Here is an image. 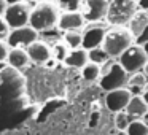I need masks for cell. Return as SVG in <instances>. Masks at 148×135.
Wrapping results in <instances>:
<instances>
[{
  "label": "cell",
  "instance_id": "cell-30",
  "mask_svg": "<svg viewBox=\"0 0 148 135\" xmlns=\"http://www.w3.org/2000/svg\"><path fill=\"white\" fill-rule=\"evenodd\" d=\"M142 99H143L145 103L148 105V83L145 84V89H143V94H142Z\"/></svg>",
  "mask_w": 148,
  "mask_h": 135
},
{
  "label": "cell",
  "instance_id": "cell-6",
  "mask_svg": "<svg viewBox=\"0 0 148 135\" xmlns=\"http://www.w3.org/2000/svg\"><path fill=\"white\" fill-rule=\"evenodd\" d=\"M40 33L37 32L35 29L27 24V26L18 27V29H10V33L5 38L8 48H23L26 49L27 46H30L32 43H35L38 40Z\"/></svg>",
  "mask_w": 148,
  "mask_h": 135
},
{
  "label": "cell",
  "instance_id": "cell-10",
  "mask_svg": "<svg viewBox=\"0 0 148 135\" xmlns=\"http://www.w3.org/2000/svg\"><path fill=\"white\" fill-rule=\"evenodd\" d=\"M131 92H129L127 87H121V89H115L107 92L105 97V105L107 108L110 110L112 113H119L124 111L126 106H127L129 100H131Z\"/></svg>",
  "mask_w": 148,
  "mask_h": 135
},
{
  "label": "cell",
  "instance_id": "cell-5",
  "mask_svg": "<svg viewBox=\"0 0 148 135\" xmlns=\"http://www.w3.org/2000/svg\"><path fill=\"white\" fill-rule=\"evenodd\" d=\"M148 57L145 54L143 48L140 45H135L132 43L124 52L118 57V62L129 75L131 73H135V72H142L143 70V65L147 64Z\"/></svg>",
  "mask_w": 148,
  "mask_h": 135
},
{
  "label": "cell",
  "instance_id": "cell-7",
  "mask_svg": "<svg viewBox=\"0 0 148 135\" xmlns=\"http://www.w3.org/2000/svg\"><path fill=\"white\" fill-rule=\"evenodd\" d=\"M108 2L110 0H81L80 5V13L83 16L84 22H99L105 19L107 10H108Z\"/></svg>",
  "mask_w": 148,
  "mask_h": 135
},
{
  "label": "cell",
  "instance_id": "cell-1",
  "mask_svg": "<svg viewBox=\"0 0 148 135\" xmlns=\"http://www.w3.org/2000/svg\"><path fill=\"white\" fill-rule=\"evenodd\" d=\"M127 80H129V73L119 65V62H115L113 59H110L103 65H100L99 86L105 92L127 87Z\"/></svg>",
  "mask_w": 148,
  "mask_h": 135
},
{
  "label": "cell",
  "instance_id": "cell-28",
  "mask_svg": "<svg viewBox=\"0 0 148 135\" xmlns=\"http://www.w3.org/2000/svg\"><path fill=\"white\" fill-rule=\"evenodd\" d=\"M137 7H138V10L148 11V0H137Z\"/></svg>",
  "mask_w": 148,
  "mask_h": 135
},
{
  "label": "cell",
  "instance_id": "cell-3",
  "mask_svg": "<svg viewBox=\"0 0 148 135\" xmlns=\"http://www.w3.org/2000/svg\"><path fill=\"white\" fill-rule=\"evenodd\" d=\"M132 43H134V37L126 27H113L108 32H105L102 49L108 54L110 59H118Z\"/></svg>",
  "mask_w": 148,
  "mask_h": 135
},
{
  "label": "cell",
  "instance_id": "cell-9",
  "mask_svg": "<svg viewBox=\"0 0 148 135\" xmlns=\"http://www.w3.org/2000/svg\"><path fill=\"white\" fill-rule=\"evenodd\" d=\"M81 48H84L86 51L94 48H99L102 46L103 38H105V26L99 22H92V24H88L84 27V30L81 32Z\"/></svg>",
  "mask_w": 148,
  "mask_h": 135
},
{
  "label": "cell",
  "instance_id": "cell-21",
  "mask_svg": "<svg viewBox=\"0 0 148 135\" xmlns=\"http://www.w3.org/2000/svg\"><path fill=\"white\" fill-rule=\"evenodd\" d=\"M69 51H70V49L67 48V45H65L64 42H58V43H54L53 48H51V59H54V61H58V62H64V59L67 57Z\"/></svg>",
  "mask_w": 148,
  "mask_h": 135
},
{
  "label": "cell",
  "instance_id": "cell-13",
  "mask_svg": "<svg viewBox=\"0 0 148 135\" xmlns=\"http://www.w3.org/2000/svg\"><path fill=\"white\" fill-rule=\"evenodd\" d=\"M147 26H148V11L137 10L135 14L131 18V21L127 22V27H126V29L131 32V35L134 37V38H137V37L143 32V29Z\"/></svg>",
  "mask_w": 148,
  "mask_h": 135
},
{
  "label": "cell",
  "instance_id": "cell-22",
  "mask_svg": "<svg viewBox=\"0 0 148 135\" xmlns=\"http://www.w3.org/2000/svg\"><path fill=\"white\" fill-rule=\"evenodd\" d=\"M147 83H148V80L143 75V72H135V73L129 75L127 87H140V89H145V84Z\"/></svg>",
  "mask_w": 148,
  "mask_h": 135
},
{
  "label": "cell",
  "instance_id": "cell-18",
  "mask_svg": "<svg viewBox=\"0 0 148 135\" xmlns=\"http://www.w3.org/2000/svg\"><path fill=\"white\" fill-rule=\"evenodd\" d=\"M81 32L80 30H69V32H64V43L67 45L69 49H77L81 48Z\"/></svg>",
  "mask_w": 148,
  "mask_h": 135
},
{
  "label": "cell",
  "instance_id": "cell-36",
  "mask_svg": "<svg viewBox=\"0 0 148 135\" xmlns=\"http://www.w3.org/2000/svg\"><path fill=\"white\" fill-rule=\"evenodd\" d=\"M116 135H127V132H126V130H118V134H116Z\"/></svg>",
  "mask_w": 148,
  "mask_h": 135
},
{
  "label": "cell",
  "instance_id": "cell-11",
  "mask_svg": "<svg viewBox=\"0 0 148 135\" xmlns=\"http://www.w3.org/2000/svg\"><path fill=\"white\" fill-rule=\"evenodd\" d=\"M26 52L29 56V61L34 64H46V62L51 61V48L45 42H40V40L27 46Z\"/></svg>",
  "mask_w": 148,
  "mask_h": 135
},
{
  "label": "cell",
  "instance_id": "cell-17",
  "mask_svg": "<svg viewBox=\"0 0 148 135\" xmlns=\"http://www.w3.org/2000/svg\"><path fill=\"white\" fill-rule=\"evenodd\" d=\"M81 76H83L84 81H89V83H94V81H99L100 76V65L92 64V62H88L83 68H81Z\"/></svg>",
  "mask_w": 148,
  "mask_h": 135
},
{
  "label": "cell",
  "instance_id": "cell-23",
  "mask_svg": "<svg viewBox=\"0 0 148 135\" xmlns=\"http://www.w3.org/2000/svg\"><path fill=\"white\" fill-rule=\"evenodd\" d=\"M56 7L58 10H61L62 13L65 11H78L81 5V0H56Z\"/></svg>",
  "mask_w": 148,
  "mask_h": 135
},
{
  "label": "cell",
  "instance_id": "cell-8",
  "mask_svg": "<svg viewBox=\"0 0 148 135\" xmlns=\"http://www.w3.org/2000/svg\"><path fill=\"white\" fill-rule=\"evenodd\" d=\"M29 16H30V8L26 2L14 5H8L3 13V19L7 21L10 29H18L29 24Z\"/></svg>",
  "mask_w": 148,
  "mask_h": 135
},
{
  "label": "cell",
  "instance_id": "cell-29",
  "mask_svg": "<svg viewBox=\"0 0 148 135\" xmlns=\"http://www.w3.org/2000/svg\"><path fill=\"white\" fill-rule=\"evenodd\" d=\"M7 2L5 0H0V16H3V13H5V10H7Z\"/></svg>",
  "mask_w": 148,
  "mask_h": 135
},
{
  "label": "cell",
  "instance_id": "cell-12",
  "mask_svg": "<svg viewBox=\"0 0 148 135\" xmlns=\"http://www.w3.org/2000/svg\"><path fill=\"white\" fill-rule=\"evenodd\" d=\"M84 26V19L81 16L80 11H65V13L59 14L58 19V27L62 32H69V30H80Z\"/></svg>",
  "mask_w": 148,
  "mask_h": 135
},
{
  "label": "cell",
  "instance_id": "cell-16",
  "mask_svg": "<svg viewBox=\"0 0 148 135\" xmlns=\"http://www.w3.org/2000/svg\"><path fill=\"white\" fill-rule=\"evenodd\" d=\"M7 62L8 65L14 68H24L29 65V56H27L26 49L23 48H10L8 51V56H7Z\"/></svg>",
  "mask_w": 148,
  "mask_h": 135
},
{
  "label": "cell",
  "instance_id": "cell-19",
  "mask_svg": "<svg viewBox=\"0 0 148 135\" xmlns=\"http://www.w3.org/2000/svg\"><path fill=\"white\" fill-rule=\"evenodd\" d=\"M126 132L127 135H148V125L142 119H132Z\"/></svg>",
  "mask_w": 148,
  "mask_h": 135
},
{
  "label": "cell",
  "instance_id": "cell-4",
  "mask_svg": "<svg viewBox=\"0 0 148 135\" xmlns=\"http://www.w3.org/2000/svg\"><path fill=\"white\" fill-rule=\"evenodd\" d=\"M137 10V0H110L105 21L108 26L115 27L127 26V22Z\"/></svg>",
  "mask_w": 148,
  "mask_h": 135
},
{
  "label": "cell",
  "instance_id": "cell-26",
  "mask_svg": "<svg viewBox=\"0 0 148 135\" xmlns=\"http://www.w3.org/2000/svg\"><path fill=\"white\" fill-rule=\"evenodd\" d=\"M8 51H10V48H8L7 42H5V40H0V62L7 61Z\"/></svg>",
  "mask_w": 148,
  "mask_h": 135
},
{
  "label": "cell",
  "instance_id": "cell-15",
  "mask_svg": "<svg viewBox=\"0 0 148 135\" xmlns=\"http://www.w3.org/2000/svg\"><path fill=\"white\" fill-rule=\"evenodd\" d=\"M124 111L131 116V119H142L143 115L148 111V105L142 99V95H132Z\"/></svg>",
  "mask_w": 148,
  "mask_h": 135
},
{
  "label": "cell",
  "instance_id": "cell-35",
  "mask_svg": "<svg viewBox=\"0 0 148 135\" xmlns=\"http://www.w3.org/2000/svg\"><path fill=\"white\" fill-rule=\"evenodd\" d=\"M142 121H143L145 124L148 125V111H147V113H145V115H143V118H142Z\"/></svg>",
  "mask_w": 148,
  "mask_h": 135
},
{
  "label": "cell",
  "instance_id": "cell-32",
  "mask_svg": "<svg viewBox=\"0 0 148 135\" xmlns=\"http://www.w3.org/2000/svg\"><path fill=\"white\" fill-rule=\"evenodd\" d=\"M142 72H143V75L147 76V80H148V61H147V64L143 65V70H142Z\"/></svg>",
  "mask_w": 148,
  "mask_h": 135
},
{
  "label": "cell",
  "instance_id": "cell-34",
  "mask_svg": "<svg viewBox=\"0 0 148 135\" xmlns=\"http://www.w3.org/2000/svg\"><path fill=\"white\" fill-rule=\"evenodd\" d=\"M142 48H143V51H145V54H147V57H148V42L145 43V45H142Z\"/></svg>",
  "mask_w": 148,
  "mask_h": 135
},
{
  "label": "cell",
  "instance_id": "cell-33",
  "mask_svg": "<svg viewBox=\"0 0 148 135\" xmlns=\"http://www.w3.org/2000/svg\"><path fill=\"white\" fill-rule=\"evenodd\" d=\"M34 2H37V3H51L53 0H34Z\"/></svg>",
  "mask_w": 148,
  "mask_h": 135
},
{
  "label": "cell",
  "instance_id": "cell-25",
  "mask_svg": "<svg viewBox=\"0 0 148 135\" xmlns=\"http://www.w3.org/2000/svg\"><path fill=\"white\" fill-rule=\"evenodd\" d=\"M10 33V27H8L7 21L3 19V16H0V40H5Z\"/></svg>",
  "mask_w": 148,
  "mask_h": 135
},
{
  "label": "cell",
  "instance_id": "cell-24",
  "mask_svg": "<svg viewBox=\"0 0 148 135\" xmlns=\"http://www.w3.org/2000/svg\"><path fill=\"white\" fill-rule=\"evenodd\" d=\"M131 116L127 115L126 111H119V113H115V124L118 127V130H126L127 125L131 124Z\"/></svg>",
  "mask_w": 148,
  "mask_h": 135
},
{
  "label": "cell",
  "instance_id": "cell-20",
  "mask_svg": "<svg viewBox=\"0 0 148 135\" xmlns=\"http://www.w3.org/2000/svg\"><path fill=\"white\" fill-rule=\"evenodd\" d=\"M88 56H89V62L97 64V65H103L107 61H110L108 54L102 49V46L94 48V49H89V51H88Z\"/></svg>",
  "mask_w": 148,
  "mask_h": 135
},
{
  "label": "cell",
  "instance_id": "cell-14",
  "mask_svg": "<svg viewBox=\"0 0 148 135\" xmlns=\"http://www.w3.org/2000/svg\"><path fill=\"white\" fill-rule=\"evenodd\" d=\"M89 62V56L88 51L84 48H77V49H70L67 54V57L64 59V64L69 65L72 68H83L84 65Z\"/></svg>",
  "mask_w": 148,
  "mask_h": 135
},
{
  "label": "cell",
  "instance_id": "cell-2",
  "mask_svg": "<svg viewBox=\"0 0 148 135\" xmlns=\"http://www.w3.org/2000/svg\"><path fill=\"white\" fill-rule=\"evenodd\" d=\"M59 10L56 5L51 3H37L34 8H30L29 26L35 29L37 32H48L58 26Z\"/></svg>",
  "mask_w": 148,
  "mask_h": 135
},
{
  "label": "cell",
  "instance_id": "cell-27",
  "mask_svg": "<svg viewBox=\"0 0 148 135\" xmlns=\"http://www.w3.org/2000/svg\"><path fill=\"white\" fill-rule=\"evenodd\" d=\"M147 42H148V26L145 27L143 32H142L140 35L137 37V38H134V43H135V45H140V46H142V45H145Z\"/></svg>",
  "mask_w": 148,
  "mask_h": 135
},
{
  "label": "cell",
  "instance_id": "cell-31",
  "mask_svg": "<svg viewBox=\"0 0 148 135\" xmlns=\"http://www.w3.org/2000/svg\"><path fill=\"white\" fill-rule=\"evenodd\" d=\"M5 2H7V5H14V3H21L24 0H5Z\"/></svg>",
  "mask_w": 148,
  "mask_h": 135
}]
</instances>
